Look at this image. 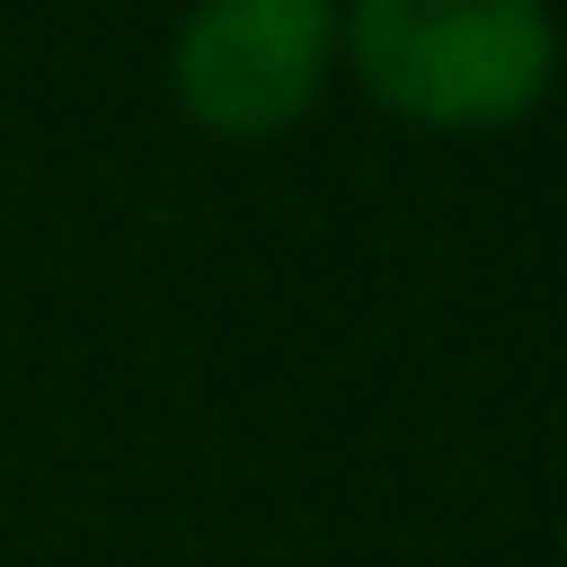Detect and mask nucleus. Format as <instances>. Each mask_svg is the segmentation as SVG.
I'll use <instances>...</instances> for the list:
<instances>
[{
    "label": "nucleus",
    "instance_id": "nucleus-1",
    "mask_svg": "<svg viewBox=\"0 0 567 567\" xmlns=\"http://www.w3.org/2000/svg\"><path fill=\"white\" fill-rule=\"evenodd\" d=\"M346 71L425 133L523 124L558 80L549 0H346Z\"/></svg>",
    "mask_w": 567,
    "mask_h": 567
},
{
    "label": "nucleus",
    "instance_id": "nucleus-2",
    "mask_svg": "<svg viewBox=\"0 0 567 567\" xmlns=\"http://www.w3.org/2000/svg\"><path fill=\"white\" fill-rule=\"evenodd\" d=\"M346 62V0H195L168 44L177 106L221 142L301 124Z\"/></svg>",
    "mask_w": 567,
    "mask_h": 567
}]
</instances>
